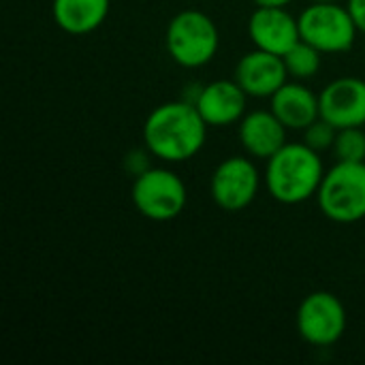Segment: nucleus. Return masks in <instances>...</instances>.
<instances>
[{
  "label": "nucleus",
  "mask_w": 365,
  "mask_h": 365,
  "mask_svg": "<svg viewBox=\"0 0 365 365\" xmlns=\"http://www.w3.org/2000/svg\"><path fill=\"white\" fill-rule=\"evenodd\" d=\"M207 141V122L195 103L169 101L150 111L143 122V145L154 158L184 163L195 158Z\"/></svg>",
  "instance_id": "obj_1"
},
{
  "label": "nucleus",
  "mask_w": 365,
  "mask_h": 365,
  "mask_svg": "<svg viewBox=\"0 0 365 365\" xmlns=\"http://www.w3.org/2000/svg\"><path fill=\"white\" fill-rule=\"evenodd\" d=\"M263 184L274 201L282 205H299L317 199L325 178L321 152L302 143H284L272 158L265 160Z\"/></svg>",
  "instance_id": "obj_2"
},
{
  "label": "nucleus",
  "mask_w": 365,
  "mask_h": 365,
  "mask_svg": "<svg viewBox=\"0 0 365 365\" xmlns=\"http://www.w3.org/2000/svg\"><path fill=\"white\" fill-rule=\"evenodd\" d=\"M165 47L175 64L184 68H201L216 58L220 32L207 13L186 9L169 19L165 30Z\"/></svg>",
  "instance_id": "obj_3"
},
{
  "label": "nucleus",
  "mask_w": 365,
  "mask_h": 365,
  "mask_svg": "<svg viewBox=\"0 0 365 365\" xmlns=\"http://www.w3.org/2000/svg\"><path fill=\"white\" fill-rule=\"evenodd\" d=\"M319 210L338 225H353L365 218V160H338L325 171L317 192Z\"/></svg>",
  "instance_id": "obj_4"
},
{
  "label": "nucleus",
  "mask_w": 365,
  "mask_h": 365,
  "mask_svg": "<svg viewBox=\"0 0 365 365\" xmlns=\"http://www.w3.org/2000/svg\"><path fill=\"white\" fill-rule=\"evenodd\" d=\"M130 199L135 210L154 222L175 220L188 203L184 180L167 167H150L133 182Z\"/></svg>",
  "instance_id": "obj_5"
},
{
  "label": "nucleus",
  "mask_w": 365,
  "mask_h": 365,
  "mask_svg": "<svg viewBox=\"0 0 365 365\" xmlns=\"http://www.w3.org/2000/svg\"><path fill=\"white\" fill-rule=\"evenodd\" d=\"M302 41L323 53H346L355 47L357 26L340 2H310L299 13Z\"/></svg>",
  "instance_id": "obj_6"
},
{
  "label": "nucleus",
  "mask_w": 365,
  "mask_h": 365,
  "mask_svg": "<svg viewBox=\"0 0 365 365\" xmlns=\"http://www.w3.org/2000/svg\"><path fill=\"white\" fill-rule=\"evenodd\" d=\"M263 175L252 156H229L212 173L210 192L214 203L229 214L244 212L257 199Z\"/></svg>",
  "instance_id": "obj_7"
},
{
  "label": "nucleus",
  "mask_w": 365,
  "mask_h": 365,
  "mask_svg": "<svg viewBox=\"0 0 365 365\" xmlns=\"http://www.w3.org/2000/svg\"><path fill=\"white\" fill-rule=\"evenodd\" d=\"M346 319V308L338 295L314 291L306 295L297 308V331L304 342L327 349L344 336Z\"/></svg>",
  "instance_id": "obj_8"
},
{
  "label": "nucleus",
  "mask_w": 365,
  "mask_h": 365,
  "mask_svg": "<svg viewBox=\"0 0 365 365\" xmlns=\"http://www.w3.org/2000/svg\"><path fill=\"white\" fill-rule=\"evenodd\" d=\"M248 36L257 49L284 56L302 41L299 17L287 6H257L248 19Z\"/></svg>",
  "instance_id": "obj_9"
},
{
  "label": "nucleus",
  "mask_w": 365,
  "mask_h": 365,
  "mask_svg": "<svg viewBox=\"0 0 365 365\" xmlns=\"http://www.w3.org/2000/svg\"><path fill=\"white\" fill-rule=\"evenodd\" d=\"M321 118L340 128L365 126V79L338 77L319 94Z\"/></svg>",
  "instance_id": "obj_10"
},
{
  "label": "nucleus",
  "mask_w": 365,
  "mask_h": 365,
  "mask_svg": "<svg viewBox=\"0 0 365 365\" xmlns=\"http://www.w3.org/2000/svg\"><path fill=\"white\" fill-rule=\"evenodd\" d=\"M233 79L250 98H272L289 81V71L282 56L255 47L240 58Z\"/></svg>",
  "instance_id": "obj_11"
},
{
  "label": "nucleus",
  "mask_w": 365,
  "mask_h": 365,
  "mask_svg": "<svg viewBox=\"0 0 365 365\" xmlns=\"http://www.w3.org/2000/svg\"><path fill=\"white\" fill-rule=\"evenodd\" d=\"M248 94L235 79H216L201 88L197 96V109L207 126H231L240 124L246 115Z\"/></svg>",
  "instance_id": "obj_12"
},
{
  "label": "nucleus",
  "mask_w": 365,
  "mask_h": 365,
  "mask_svg": "<svg viewBox=\"0 0 365 365\" xmlns=\"http://www.w3.org/2000/svg\"><path fill=\"white\" fill-rule=\"evenodd\" d=\"M287 130L272 109H255L240 120L237 139L248 156L267 160L287 143Z\"/></svg>",
  "instance_id": "obj_13"
},
{
  "label": "nucleus",
  "mask_w": 365,
  "mask_h": 365,
  "mask_svg": "<svg viewBox=\"0 0 365 365\" xmlns=\"http://www.w3.org/2000/svg\"><path fill=\"white\" fill-rule=\"evenodd\" d=\"M269 109L289 130H304L321 118V101L306 81H287L272 98Z\"/></svg>",
  "instance_id": "obj_14"
},
{
  "label": "nucleus",
  "mask_w": 365,
  "mask_h": 365,
  "mask_svg": "<svg viewBox=\"0 0 365 365\" xmlns=\"http://www.w3.org/2000/svg\"><path fill=\"white\" fill-rule=\"evenodd\" d=\"M111 9V0H51V17L56 26L73 36L98 30Z\"/></svg>",
  "instance_id": "obj_15"
},
{
  "label": "nucleus",
  "mask_w": 365,
  "mask_h": 365,
  "mask_svg": "<svg viewBox=\"0 0 365 365\" xmlns=\"http://www.w3.org/2000/svg\"><path fill=\"white\" fill-rule=\"evenodd\" d=\"M321 56H323V51H319L317 47H312L306 41H299L282 58H284V64H287V71H289V77L291 79L308 81V79H312V77L319 75L321 64H323V58Z\"/></svg>",
  "instance_id": "obj_16"
},
{
  "label": "nucleus",
  "mask_w": 365,
  "mask_h": 365,
  "mask_svg": "<svg viewBox=\"0 0 365 365\" xmlns=\"http://www.w3.org/2000/svg\"><path fill=\"white\" fill-rule=\"evenodd\" d=\"M336 160H349V163H359L365 160V130L361 126H351V128H340L336 143L331 148Z\"/></svg>",
  "instance_id": "obj_17"
},
{
  "label": "nucleus",
  "mask_w": 365,
  "mask_h": 365,
  "mask_svg": "<svg viewBox=\"0 0 365 365\" xmlns=\"http://www.w3.org/2000/svg\"><path fill=\"white\" fill-rule=\"evenodd\" d=\"M336 137H338V128L323 118L314 120L308 128H304V143L321 154L334 148Z\"/></svg>",
  "instance_id": "obj_18"
},
{
  "label": "nucleus",
  "mask_w": 365,
  "mask_h": 365,
  "mask_svg": "<svg viewBox=\"0 0 365 365\" xmlns=\"http://www.w3.org/2000/svg\"><path fill=\"white\" fill-rule=\"evenodd\" d=\"M150 156H152V152L143 145V150H133L128 156H126V169L137 178L139 173H143V171H148L150 169Z\"/></svg>",
  "instance_id": "obj_19"
},
{
  "label": "nucleus",
  "mask_w": 365,
  "mask_h": 365,
  "mask_svg": "<svg viewBox=\"0 0 365 365\" xmlns=\"http://www.w3.org/2000/svg\"><path fill=\"white\" fill-rule=\"evenodd\" d=\"M346 9L357 26V30L365 34V0H346Z\"/></svg>",
  "instance_id": "obj_20"
},
{
  "label": "nucleus",
  "mask_w": 365,
  "mask_h": 365,
  "mask_svg": "<svg viewBox=\"0 0 365 365\" xmlns=\"http://www.w3.org/2000/svg\"><path fill=\"white\" fill-rule=\"evenodd\" d=\"M257 6H289L293 0H252Z\"/></svg>",
  "instance_id": "obj_21"
},
{
  "label": "nucleus",
  "mask_w": 365,
  "mask_h": 365,
  "mask_svg": "<svg viewBox=\"0 0 365 365\" xmlns=\"http://www.w3.org/2000/svg\"><path fill=\"white\" fill-rule=\"evenodd\" d=\"M310 2H342V0H310Z\"/></svg>",
  "instance_id": "obj_22"
}]
</instances>
